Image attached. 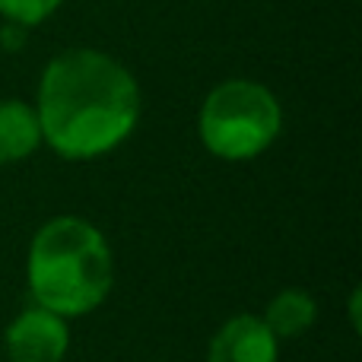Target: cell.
<instances>
[{"mask_svg":"<svg viewBox=\"0 0 362 362\" xmlns=\"http://www.w3.org/2000/svg\"><path fill=\"white\" fill-rule=\"evenodd\" d=\"M35 115L51 150L67 159H93L134 131L140 89L115 57L76 48L45 67Z\"/></svg>","mask_w":362,"mask_h":362,"instance_id":"cell-1","label":"cell"},{"mask_svg":"<svg viewBox=\"0 0 362 362\" xmlns=\"http://www.w3.org/2000/svg\"><path fill=\"white\" fill-rule=\"evenodd\" d=\"M112 251L95 226L57 216L38 229L29 248V289L48 312L86 315L112 289Z\"/></svg>","mask_w":362,"mask_h":362,"instance_id":"cell-2","label":"cell"},{"mask_svg":"<svg viewBox=\"0 0 362 362\" xmlns=\"http://www.w3.org/2000/svg\"><path fill=\"white\" fill-rule=\"evenodd\" d=\"M283 124L274 93L251 80H229L200 108V140L219 159H251L276 140Z\"/></svg>","mask_w":362,"mask_h":362,"instance_id":"cell-3","label":"cell"},{"mask_svg":"<svg viewBox=\"0 0 362 362\" xmlns=\"http://www.w3.org/2000/svg\"><path fill=\"white\" fill-rule=\"evenodd\" d=\"M67 321L42 305L16 315V321L6 327L4 337L10 362H61L67 353Z\"/></svg>","mask_w":362,"mask_h":362,"instance_id":"cell-4","label":"cell"},{"mask_svg":"<svg viewBox=\"0 0 362 362\" xmlns=\"http://www.w3.org/2000/svg\"><path fill=\"white\" fill-rule=\"evenodd\" d=\"M206 362H276V337L257 315H235L210 340Z\"/></svg>","mask_w":362,"mask_h":362,"instance_id":"cell-5","label":"cell"},{"mask_svg":"<svg viewBox=\"0 0 362 362\" xmlns=\"http://www.w3.org/2000/svg\"><path fill=\"white\" fill-rule=\"evenodd\" d=\"M38 144H42V127L35 108L16 99L0 102V165L25 159L35 153Z\"/></svg>","mask_w":362,"mask_h":362,"instance_id":"cell-6","label":"cell"},{"mask_svg":"<svg viewBox=\"0 0 362 362\" xmlns=\"http://www.w3.org/2000/svg\"><path fill=\"white\" fill-rule=\"evenodd\" d=\"M315 318H318V305H315L312 296L302 293V289H283L270 299L267 315L261 321L276 340H289L305 334L315 325Z\"/></svg>","mask_w":362,"mask_h":362,"instance_id":"cell-7","label":"cell"},{"mask_svg":"<svg viewBox=\"0 0 362 362\" xmlns=\"http://www.w3.org/2000/svg\"><path fill=\"white\" fill-rule=\"evenodd\" d=\"M61 6V0H0V13H4L10 23L19 25H38L42 19H48L51 13Z\"/></svg>","mask_w":362,"mask_h":362,"instance_id":"cell-8","label":"cell"}]
</instances>
